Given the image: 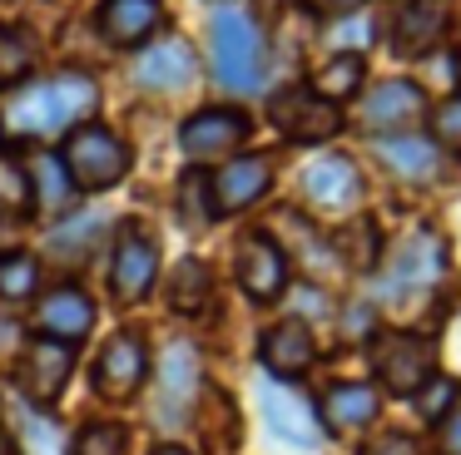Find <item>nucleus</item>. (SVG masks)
<instances>
[{
    "label": "nucleus",
    "mask_w": 461,
    "mask_h": 455,
    "mask_svg": "<svg viewBox=\"0 0 461 455\" xmlns=\"http://www.w3.org/2000/svg\"><path fill=\"white\" fill-rule=\"evenodd\" d=\"M95 104H100V89H95L90 75H75V69L70 75H45L11 99L5 124L25 138H50V134L75 129Z\"/></svg>",
    "instance_id": "1"
},
{
    "label": "nucleus",
    "mask_w": 461,
    "mask_h": 455,
    "mask_svg": "<svg viewBox=\"0 0 461 455\" xmlns=\"http://www.w3.org/2000/svg\"><path fill=\"white\" fill-rule=\"evenodd\" d=\"M372 371L387 391L397 396H417L421 386L437 376V352H431L427 336L417 332H382L372 342Z\"/></svg>",
    "instance_id": "5"
},
{
    "label": "nucleus",
    "mask_w": 461,
    "mask_h": 455,
    "mask_svg": "<svg viewBox=\"0 0 461 455\" xmlns=\"http://www.w3.org/2000/svg\"><path fill=\"white\" fill-rule=\"evenodd\" d=\"M367 455H417V445L407 435H382L377 445H367Z\"/></svg>",
    "instance_id": "35"
},
{
    "label": "nucleus",
    "mask_w": 461,
    "mask_h": 455,
    "mask_svg": "<svg viewBox=\"0 0 461 455\" xmlns=\"http://www.w3.org/2000/svg\"><path fill=\"white\" fill-rule=\"evenodd\" d=\"M134 75H140L144 89H159V94L184 89V85L194 79V49L184 45V40H159V45H149V49L140 55Z\"/></svg>",
    "instance_id": "21"
},
{
    "label": "nucleus",
    "mask_w": 461,
    "mask_h": 455,
    "mask_svg": "<svg viewBox=\"0 0 461 455\" xmlns=\"http://www.w3.org/2000/svg\"><path fill=\"white\" fill-rule=\"evenodd\" d=\"M154 455H189V451H179V445H159Z\"/></svg>",
    "instance_id": "37"
},
{
    "label": "nucleus",
    "mask_w": 461,
    "mask_h": 455,
    "mask_svg": "<svg viewBox=\"0 0 461 455\" xmlns=\"http://www.w3.org/2000/svg\"><path fill=\"white\" fill-rule=\"evenodd\" d=\"M95 326V302L80 292V287H55V292L41 297V307H35V332L50 336V342H85Z\"/></svg>",
    "instance_id": "13"
},
{
    "label": "nucleus",
    "mask_w": 461,
    "mask_h": 455,
    "mask_svg": "<svg viewBox=\"0 0 461 455\" xmlns=\"http://www.w3.org/2000/svg\"><path fill=\"white\" fill-rule=\"evenodd\" d=\"M209 45H213V75L233 94H253L268 79V49H263V30L243 10H219L209 20Z\"/></svg>",
    "instance_id": "2"
},
{
    "label": "nucleus",
    "mask_w": 461,
    "mask_h": 455,
    "mask_svg": "<svg viewBox=\"0 0 461 455\" xmlns=\"http://www.w3.org/2000/svg\"><path fill=\"white\" fill-rule=\"evenodd\" d=\"M31 178H35V203L45 208V213H55V208H65L70 203V193H75V183H70V174H65V164L60 158H41V164L31 168Z\"/></svg>",
    "instance_id": "29"
},
{
    "label": "nucleus",
    "mask_w": 461,
    "mask_h": 455,
    "mask_svg": "<svg viewBox=\"0 0 461 455\" xmlns=\"http://www.w3.org/2000/svg\"><path fill=\"white\" fill-rule=\"evenodd\" d=\"M159 20H164L159 0H104L100 5V30H104V40L120 45V49L144 45V40L159 30Z\"/></svg>",
    "instance_id": "17"
},
{
    "label": "nucleus",
    "mask_w": 461,
    "mask_h": 455,
    "mask_svg": "<svg viewBox=\"0 0 461 455\" xmlns=\"http://www.w3.org/2000/svg\"><path fill=\"white\" fill-rule=\"evenodd\" d=\"M243 138H249V114H243V109H229V104L199 109V114L179 129V148H184V158H189V164H213V158H229Z\"/></svg>",
    "instance_id": "8"
},
{
    "label": "nucleus",
    "mask_w": 461,
    "mask_h": 455,
    "mask_svg": "<svg viewBox=\"0 0 461 455\" xmlns=\"http://www.w3.org/2000/svg\"><path fill=\"white\" fill-rule=\"evenodd\" d=\"M15 381H21V391L31 396L35 406H50L55 396L65 391V381H70V346L50 342V336L31 342L21 356V366H15Z\"/></svg>",
    "instance_id": "11"
},
{
    "label": "nucleus",
    "mask_w": 461,
    "mask_h": 455,
    "mask_svg": "<svg viewBox=\"0 0 461 455\" xmlns=\"http://www.w3.org/2000/svg\"><path fill=\"white\" fill-rule=\"evenodd\" d=\"M318 415H322V425H328V431L352 435V431H362V425L377 421V391H372V386H362V381L328 386V391H322V401H318Z\"/></svg>",
    "instance_id": "19"
},
{
    "label": "nucleus",
    "mask_w": 461,
    "mask_h": 455,
    "mask_svg": "<svg viewBox=\"0 0 461 455\" xmlns=\"http://www.w3.org/2000/svg\"><path fill=\"white\" fill-rule=\"evenodd\" d=\"M447 272V243L437 233H411L397 253L387 257L377 277V297L382 302H407V297L427 292L437 277Z\"/></svg>",
    "instance_id": "4"
},
{
    "label": "nucleus",
    "mask_w": 461,
    "mask_h": 455,
    "mask_svg": "<svg viewBox=\"0 0 461 455\" xmlns=\"http://www.w3.org/2000/svg\"><path fill=\"white\" fill-rule=\"evenodd\" d=\"M377 154H382V164L397 168L402 178H431L441 168L437 138H421V134H382Z\"/></svg>",
    "instance_id": "22"
},
{
    "label": "nucleus",
    "mask_w": 461,
    "mask_h": 455,
    "mask_svg": "<svg viewBox=\"0 0 461 455\" xmlns=\"http://www.w3.org/2000/svg\"><path fill=\"white\" fill-rule=\"evenodd\" d=\"M441 451L447 455H461V401L441 415Z\"/></svg>",
    "instance_id": "34"
},
{
    "label": "nucleus",
    "mask_w": 461,
    "mask_h": 455,
    "mask_svg": "<svg viewBox=\"0 0 461 455\" xmlns=\"http://www.w3.org/2000/svg\"><path fill=\"white\" fill-rule=\"evenodd\" d=\"M70 223H75V228H55V233H50L55 257H65V263H75V257L90 253L95 233H100V218H70Z\"/></svg>",
    "instance_id": "31"
},
{
    "label": "nucleus",
    "mask_w": 461,
    "mask_h": 455,
    "mask_svg": "<svg viewBox=\"0 0 461 455\" xmlns=\"http://www.w3.org/2000/svg\"><path fill=\"white\" fill-rule=\"evenodd\" d=\"M268 114H273V124H278V134L293 138V144H322V138H332L342 129V109L328 104L312 85L278 89Z\"/></svg>",
    "instance_id": "6"
},
{
    "label": "nucleus",
    "mask_w": 461,
    "mask_h": 455,
    "mask_svg": "<svg viewBox=\"0 0 461 455\" xmlns=\"http://www.w3.org/2000/svg\"><path fill=\"white\" fill-rule=\"evenodd\" d=\"M441 30H447V5L441 0H407L392 15V49L421 55V49H431L441 40Z\"/></svg>",
    "instance_id": "20"
},
{
    "label": "nucleus",
    "mask_w": 461,
    "mask_h": 455,
    "mask_svg": "<svg viewBox=\"0 0 461 455\" xmlns=\"http://www.w3.org/2000/svg\"><path fill=\"white\" fill-rule=\"evenodd\" d=\"M60 164H65V174H70L75 188H85V193H104V188H114L124 174H130L134 154H130V144H124L114 129L80 124V129H70V138H65Z\"/></svg>",
    "instance_id": "3"
},
{
    "label": "nucleus",
    "mask_w": 461,
    "mask_h": 455,
    "mask_svg": "<svg viewBox=\"0 0 461 455\" xmlns=\"http://www.w3.org/2000/svg\"><path fill=\"white\" fill-rule=\"evenodd\" d=\"M263 411H268V425L288 445H312V441H318V421H312V411L303 401H293V396L263 391Z\"/></svg>",
    "instance_id": "23"
},
{
    "label": "nucleus",
    "mask_w": 461,
    "mask_h": 455,
    "mask_svg": "<svg viewBox=\"0 0 461 455\" xmlns=\"http://www.w3.org/2000/svg\"><path fill=\"white\" fill-rule=\"evenodd\" d=\"M258 356H263V366H268V376H278V381H298V376L312 366V356H318V342H312L308 322L283 317V322H273L268 332H263Z\"/></svg>",
    "instance_id": "12"
},
{
    "label": "nucleus",
    "mask_w": 461,
    "mask_h": 455,
    "mask_svg": "<svg viewBox=\"0 0 461 455\" xmlns=\"http://www.w3.org/2000/svg\"><path fill=\"white\" fill-rule=\"evenodd\" d=\"M303 193H308L318 208H352L362 198V174H357V164H348V158L322 154L318 164L303 168Z\"/></svg>",
    "instance_id": "16"
},
{
    "label": "nucleus",
    "mask_w": 461,
    "mask_h": 455,
    "mask_svg": "<svg viewBox=\"0 0 461 455\" xmlns=\"http://www.w3.org/2000/svg\"><path fill=\"white\" fill-rule=\"evenodd\" d=\"M164 386H159V415L164 425H179L184 421V406L199 396V356H194L189 342H174L169 356H164Z\"/></svg>",
    "instance_id": "18"
},
{
    "label": "nucleus",
    "mask_w": 461,
    "mask_h": 455,
    "mask_svg": "<svg viewBox=\"0 0 461 455\" xmlns=\"http://www.w3.org/2000/svg\"><path fill=\"white\" fill-rule=\"evenodd\" d=\"M273 183V158L268 154H239L213 174V203L219 213H239V208H253Z\"/></svg>",
    "instance_id": "14"
},
{
    "label": "nucleus",
    "mask_w": 461,
    "mask_h": 455,
    "mask_svg": "<svg viewBox=\"0 0 461 455\" xmlns=\"http://www.w3.org/2000/svg\"><path fill=\"white\" fill-rule=\"evenodd\" d=\"M239 282L253 302H273L288 287V253L268 233H249L239 243Z\"/></svg>",
    "instance_id": "10"
},
{
    "label": "nucleus",
    "mask_w": 461,
    "mask_h": 455,
    "mask_svg": "<svg viewBox=\"0 0 461 455\" xmlns=\"http://www.w3.org/2000/svg\"><path fill=\"white\" fill-rule=\"evenodd\" d=\"M411 401H417V411L427 415V421H441V415L456 406V381H451V376H431V381L421 386Z\"/></svg>",
    "instance_id": "32"
},
{
    "label": "nucleus",
    "mask_w": 461,
    "mask_h": 455,
    "mask_svg": "<svg viewBox=\"0 0 461 455\" xmlns=\"http://www.w3.org/2000/svg\"><path fill=\"white\" fill-rule=\"evenodd\" d=\"M179 218L189 228H209L219 223V203H213V178L203 168H189L179 178Z\"/></svg>",
    "instance_id": "24"
},
{
    "label": "nucleus",
    "mask_w": 461,
    "mask_h": 455,
    "mask_svg": "<svg viewBox=\"0 0 461 455\" xmlns=\"http://www.w3.org/2000/svg\"><path fill=\"white\" fill-rule=\"evenodd\" d=\"M209 292H213L209 267H203L199 257H184V263L174 267V282H169V302H174V312H199V307L209 302Z\"/></svg>",
    "instance_id": "26"
},
{
    "label": "nucleus",
    "mask_w": 461,
    "mask_h": 455,
    "mask_svg": "<svg viewBox=\"0 0 461 455\" xmlns=\"http://www.w3.org/2000/svg\"><path fill=\"white\" fill-rule=\"evenodd\" d=\"M154 277H159V243L140 223H124L120 237H114V257H110V292L124 307H134L149 297Z\"/></svg>",
    "instance_id": "7"
},
{
    "label": "nucleus",
    "mask_w": 461,
    "mask_h": 455,
    "mask_svg": "<svg viewBox=\"0 0 461 455\" xmlns=\"http://www.w3.org/2000/svg\"><path fill=\"white\" fill-rule=\"evenodd\" d=\"M456 85H461V55H456Z\"/></svg>",
    "instance_id": "39"
},
{
    "label": "nucleus",
    "mask_w": 461,
    "mask_h": 455,
    "mask_svg": "<svg viewBox=\"0 0 461 455\" xmlns=\"http://www.w3.org/2000/svg\"><path fill=\"white\" fill-rule=\"evenodd\" d=\"M0 455H15V445H11V435H0Z\"/></svg>",
    "instance_id": "38"
},
{
    "label": "nucleus",
    "mask_w": 461,
    "mask_h": 455,
    "mask_svg": "<svg viewBox=\"0 0 461 455\" xmlns=\"http://www.w3.org/2000/svg\"><path fill=\"white\" fill-rule=\"evenodd\" d=\"M431 134H437V144H447V148L461 154V94L447 99V104L431 114Z\"/></svg>",
    "instance_id": "33"
},
{
    "label": "nucleus",
    "mask_w": 461,
    "mask_h": 455,
    "mask_svg": "<svg viewBox=\"0 0 461 455\" xmlns=\"http://www.w3.org/2000/svg\"><path fill=\"white\" fill-rule=\"evenodd\" d=\"M144 371H149V352L134 332H120L104 342L100 361H95V391L104 401H130L134 391L144 386Z\"/></svg>",
    "instance_id": "9"
},
{
    "label": "nucleus",
    "mask_w": 461,
    "mask_h": 455,
    "mask_svg": "<svg viewBox=\"0 0 461 455\" xmlns=\"http://www.w3.org/2000/svg\"><path fill=\"white\" fill-rule=\"evenodd\" d=\"M362 0H308V10L312 15H352Z\"/></svg>",
    "instance_id": "36"
},
{
    "label": "nucleus",
    "mask_w": 461,
    "mask_h": 455,
    "mask_svg": "<svg viewBox=\"0 0 461 455\" xmlns=\"http://www.w3.org/2000/svg\"><path fill=\"white\" fill-rule=\"evenodd\" d=\"M421 104H427V94H421L411 79H382V85L362 99V124L397 134V129H407L421 119Z\"/></svg>",
    "instance_id": "15"
},
{
    "label": "nucleus",
    "mask_w": 461,
    "mask_h": 455,
    "mask_svg": "<svg viewBox=\"0 0 461 455\" xmlns=\"http://www.w3.org/2000/svg\"><path fill=\"white\" fill-rule=\"evenodd\" d=\"M35 65V40L15 25H0V85H15L25 79Z\"/></svg>",
    "instance_id": "28"
},
{
    "label": "nucleus",
    "mask_w": 461,
    "mask_h": 455,
    "mask_svg": "<svg viewBox=\"0 0 461 455\" xmlns=\"http://www.w3.org/2000/svg\"><path fill=\"white\" fill-rule=\"evenodd\" d=\"M124 425H114V421H95V425H85L80 435H75V455H124Z\"/></svg>",
    "instance_id": "30"
},
{
    "label": "nucleus",
    "mask_w": 461,
    "mask_h": 455,
    "mask_svg": "<svg viewBox=\"0 0 461 455\" xmlns=\"http://www.w3.org/2000/svg\"><path fill=\"white\" fill-rule=\"evenodd\" d=\"M362 85V55H332L328 65L312 75V89H318L328 104H342V99H352Z\"/></svg>",
    "instance_id": "25"
},
{
    "label": "nucleus",
    "mask_w": 461,
    "mask_h": 455,
    "mask_svg": "<svg viewBox=\"0 0 461 455\" xmlns=\"http://www.w3.org/2000/svg\"><path fill=\"white\" fill-rule=\"evenodd\" d=\"M41 287V263L31 253H0V297L5 302H25Z\"/></svg>",
    "instance_id": "27"
}]
</instances>
